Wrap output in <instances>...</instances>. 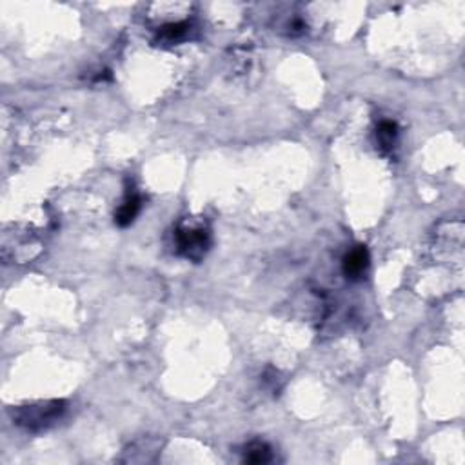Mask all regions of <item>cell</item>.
<instances>
[{
	"mask_svg": "<svg viewBox=\"0 0 465 465\" xmlns=\"http://www.w3.org/2000/svg\"><path fill=\"white\" fill-rule=\"evenodd\" d=\"M66 411V401L48 400L19 406L11 411V418L17 426L24 427L28 431H42L46 427L53 426Z\"/></svg>",
	"mask_w": 465,
	"mask_h": 465,
	"instance_id": "6da1fadb",
	"label": "cell"
},
{
	"mask_svg": "<svg viewBox=\"0 0 465 465\" xmlns=\"http://www.w3.org/2000/svg\"><path fill=\"white\" fill-rule=\"evenodd\" d=\"M175 242L180 255L189 260H198L206 255L207 245H209V233L202 227H180L175 233Z\"/></svg>",
	"mask_w": 465,
	"mask_h": 465,
	"instance_id": "7a4b0ae2",
	"label": "cell"
},
{
	"mask_svg": "<svg viewBox=\"0 0 465 465\" xmlns=\"http://www.w3.org/2000/svg\"><path fill=\"white\" fill-rule=\"evenodd\" d=\"M343 274L349 280H360L369 267V251L366 245H357L343 256Z\"/></svg>",
	"mask_w": 465,
	"mask_h": 465,
	"instance_id": "3957f363",
	"label": "cell"
},
{
	"mask_svg": "<svg viewBox=\"0 0 465 465\" xmlns=\"http://www.w3.org/2000/svg\"><path fill=\"white\" fill-rule=\"evenodd\" d=\"M140 206H142L140 196H138L137 193H128L126 200H124L122 206L118 207L117 215H115V222H117L120 227H128V225H131L133 220L137 218Z\"/></svg>",
	"mask_w": 465,
	"mask_h": 465,
	"instance_id": "277c9868",
	"label": "cell"
},
{
	"mask_svg": "<svg viewBox=\"0 0 465 465\" xmlns=\"http://www.w3.org/2000/svg\"><path fill=\"white\" fill-rule=\"evenodd\" d=\"M398 138V126L391 120H383L377 128V144L382 151H391Z\"/></svg>",
	"mask_w": 465,
	"mask_h": 465,
	"instance_id": "5b68a950",
	"label": "cell"
},
{
	"mask_svg": "<svg viewBox=\"0 0 465 465\" xmlns=\"http://www.w3.org/2000/svg\"><path fill=\"white\" fill-rule=\"evenodd\" d=\"M271 447L264 442H251L244 450V462L247 464H267L271 460Z\"/></svg>",
	"mask_w": 465,
	"mask_h": 465,
	"instance_id": "8992f818",
	"label": "cell"
},
{
	"mask_svg": "<svg viewBox=\"0 0 465 465\" xmlns=\"http://www.w3.org/2000/svg\"><path fill=\"white\" fill-rule=\"evenodd\" d=\"M189 31V24L187 22H171V24H166L164 28H160L158 31V42H164V44H173V42H178L187 35Z\"/></svg>",
	"mask_w": 465,
	"mask_h": 465,
	"instance_id": "52a82bcc",
	"label": "cell"
}]
</instances>
